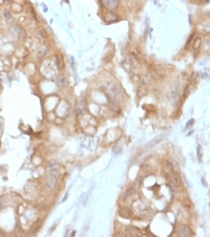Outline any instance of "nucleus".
I'll return each mask as SVG.
<instances>
[{"label":"nucleus","mask_w":210,"mask_h":237,"mask_svg":"<svg viewBox=\"0 0 210 237\" xmlns=\"http://www.w3.org/2000/svg\"><path fill=\"white\" fill-rule=\"evenodd\" d=\"M155 70H156V72H157L158 74H160V75H163L164 74V69L161 65H158V66L155 67Z\"/></svg>","instance_id":"nucleus-16"},{"label":"nucleus","mask_w":210,"mask_h":237,"mask_svg":"<svg viewBox=\"0 0 210 237\" xmlns=\"http://www.w3.org/2000/svg\"><path fill=\"white\" fill-rule=\"evenodd\" d=\"M163 137H164V134H159V135H157L154 139H152V141H150L147 144H146V147H147V148H152L154 146H156L158 143H160L161 141L163 140Z\"/></svg>","instance_id":"nucleus-4"},{"label":"nucleus","mask_w":210,"mask_h":237,"mask_svg":"<svg viewBox=\"0 0 210 237\" xmlns=\"http://www.w3.org/2000/svg\"><path fill=\"white\" fill-rule=\"evenodd\" d=\"M171 183L174 185V186H176V187L179 186L181 184V180H180L179 177L178 175H174V176H173L171 178Z\"/></svg>","instance_id":"nucleus-12"},{"label":"nucleus","mask_w":210,"mask_h":237,"mask_svg":"<svg viewBox=\"0 0 210 237\" xmlns=\"http://www.w3.org/2000/svg\"><path fill=\"white\" fill-rule=\"evenodd\" d=\"M179 233L181 236H190L192 232H191L189 227H188L187 225H182L180 226L179 228Z\"/></svg>","instance_id":"nucleus-9"},{"label":"nucleus","mask_w":210,"mask_h":237,"mask_svg":"<svg viewBox=\"0 0 210 237\" xmlns=\"http://www.w3.org/2000/svg\"><path fill=\"white\" fill-rule=\"evenodd\" d=\"M103 6L109 11H115L119 6V1L118 0H102Z\"/></svg>","instance_id":"nucleus-1"},{"label":"nucleus","mask_w":210,"mask_h":237,"mask_svg":"<svg viewBox=\"0 0 210 237\" xmlns=\"http://www.w3.org/2000/svg\"><path fill=\"white\" fill-rule=\"evenodd\" d=\"M134 191H135V187L134 186H131L128 189L125 191L124 198H123L124 201H127V200H128L133 196V194L134 193Z\"/></svg>","instance_id":"nucleus-10"},{"label":"nucleus","mask_w":210,"mask_h":237,"mask_svg":"<svg viewBox=\"0 0 210 237\" xmlns=\"http://www.w3.org/2000/svg\"><path fill=\"white\" fill-rule=\"evenodd\" d=\"M193 123H194V119H191L190 121H188V124H187L186 127H188L189 125H192V124H193Z\"/></svg>","instance_id":"nucleus-21"},{"label":"nucleus","mask_w":210,"mask_h":237,"mask_svg":"<svg viewBox=\"0 0 210 237\" xmlns=\"http://www.w3.org/2000/svg\"><path fill=\"white\" fill-rule=\"evenodd\" d=\"M85 98L84 97H81L80 98V100H79V106H80V107H79V109L80 110H83V108L85 107Z\"/></svg>","instance_id":"nucleus-17"},{"label":"nucleus","mask_w":210,"mask_h":237,"mask_svg":"<svg viewBox=\"0 0 210 237\" xmlns=\"http://www.w3.org/2000/svg\"><path fill=\"white\" fill-rule=\"evenodd\" d=\"M38 36H39V38H40L41 40H43V39L46 38V34L44 33V32H43V31H41V32L38 33Z\"/></svg>","instance_id":"nucleus-20"},{"label":"nucleus","mask_w":210,"mask_h":237,"mask_svg":"<svg viewBox=\"0 0 210 237\" xmlns=\"http://www.w3.org/2000/svg\"><path fill=\"white\" fill-rule=\"evenodd\" d=\"M201 1H203V2H208L209 0H201Z\"/></svg>","instance_id":"nucleus-22"},{"label":"nucleus","mask_w":210,"mask_h":237,"mask_svg":"<svg viewBox=\"0 0 210 237\" xmlns=\"http://www.w3.org/2000/svg\"><path fill=\"white\" fill-rule=\"evenodd\" d=\"M200 44H201V40L200 39H197L196 42H195V43H194V49H197L199 46H200Z\"/></svg>","instance_id":"nucleus-18"},{"label":"nucleus","mask_w":210,"mask_h":237,"mask_svg":"<svg viewBox=\"0 0 210 237\" xmlns=\"http://www.w3.org/2000/svg\"><path fill=\"white\" fill-rule=\"evenodd\" d=\"M49 51V45L48 44H42L38 51H37V56L39 57H43L44 55H46V53Z\"/></svg>","instance_id":"nucleus-6"},{"label":"nucleus","mask_w":210,"mask_h":237,"mask_svg":"<svg viewBox=\"0 0 210 237\" xmlns=\"http://www.w3.org/2000/svg\"><path fill=\"white\" fill-rule=\"evenodd\" d=\"M12 32L14 33V35H15L18 39H23L25 36V31L24 28L20 26H13L12 27Z\"/></svg>","instance_id":"nucleus-3"},{"label":"nucleus","mask_w":210,"mask_h":237,"mask_svg":"<svg viewBox=\"0 0 210 237\" xmlns=\"http://www.w3.org/2000/svg\"><path fill=\"white\" fill-rule=\"evenodd\" d=\"M50 176L57 179L59 177V165L56 161H52L50 164Z\"/></svg>","instance_id":"nucleus-2"},{"label":"nucleus","mask_w":210,"mask_h":237,"mask_svg":"<svg viewBox=\"0 0 210 237\" xmlns=\"http://www.w3.org/2000/svg\"><path fill=\"white\" fill-rule=\"evenodd\" d=\"M55 60H56V65H57V68H58L59 70L62 69V68H63V63H62L61 59H60L59 56H56V57H55Z\"/></svg>","instance_id":"nucleus-15"},{"label":"nucleus","mask_w":210,"mask_h":237,"mask_svg":"<svg viewBox=\"0 0 210 237\" xmlns=\"http://www.w3.org/2000/svg\"><path fill=\"white\" fill-rule=\"evenodd\" d=\"M56 185H57V178H54V177H51L49 178L48 181H47V187L50 190H53L54 188H56Z\"/></svg>","instance_id":"nucleus-8"},{"label":"nucleus","mask_w":210,"mask_h":237,"mask_svg":"<svg viewBox=\"0 0 210 237\" xmlns=\"http://www.w3.org/2000/svg\"><path fill=\"white\" fill-rule=\"evenodd\" d=\"M168 163H169V166H170V170L174 172V173H176V174H178V173L179 172V164H178V162L177 161H173V160H169L168 161Z\"/></svg>","instance_id":"nucleus-7"},{"label":"nucleus","mask_w":210,"mask_h":237,"mask_svg":"<svg viewBox=\"0 0 210 237\" xmlns=\"http://www.w3.org/2000/svg\"><path fill=\"white\" fill-rule=\"evenodd\" d=\"M197 155H198L199 160H201V158H202V152H201V146H200V145H198V146H197Z\"/></svg>","instance_id":"nucleus-19"},{"label":"nucleus","mask_w":210,"mask_h":237,"mask_svg":"<svg viewBox=\"0 0 210 237\" xmlns=\"http://www.w3.org/2000/svg\"><path fill=\"white\" fill-rule=\"evenodd\" d=\"M105 20L106 22H108V23H112V22H115V21L117 20V16L115 14L111 13V12L107 13V14L105 15Z\"/></svg>","instance_id":"nucleus-11"},{"label":"nucleus","mask_w":210,"mask_h":237,"mask_svg":"<svg viewBox=\"0 0 210 237\" xmlns=\"http://www.w3.org/2000/svg\"><path fill=\"white\" fill-rule=\"evenodd\" d=\"M3 15H4V17L6 18V20L12 19V15H11V12H10V10H8V9H5L4 12H3Z\"/></svg>","instance_id":"nucleus-14"},{"label":"nucleus","mask_w":210,"mask_h":237,"mask_svg":"<svg viewBox=\"0 0 210 237\" xmlns=\"http://www.w3.org/2000/svg\"><path fill=\"white\" fill-rule=\"evenodd\" d=\"M74 234H75V231H74V232H73V233L71 234V236H73V235H74Z\"/></svg>","instance_id":"nucleus-23"},{"label":"nucleus","mask_w":210,"mask_h":237,"mask_svg":"<svg viewBox=\"0 0 210 237\" xmlns=\"http://www.w3.org/2000/svg\"><path fill=\"white\" fill-rule=\"evenodd\" d=\"M67 84H68V80H67V78L65 77V75L60 74L57 77V85L60 88H64L67 86Z\"/></svg>","instance_id":"nucleus-5"},{"label":"nucleus","mask_w":210,"mask_h":237,"mask_svg":"<svg viewBox=\"0 0 210 237\" xmlns=\"http://www.w3.org/2000/svg\"><path fill=\"white\" fill-rule=\"evenodd\" d=\"M119 215H120L121 217H124V218H130V216H131V215L128 212V210H127V209H124V208H121L120 209Z\"/></svg>","instance_id":"nucleus-13"}]
</instances>
